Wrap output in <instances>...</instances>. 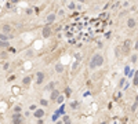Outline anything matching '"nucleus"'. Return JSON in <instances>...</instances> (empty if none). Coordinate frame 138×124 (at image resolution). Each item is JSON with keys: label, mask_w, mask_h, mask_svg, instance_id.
<instances>
[{"label": "nucleus", "mask_w": 138, "mask_h": 124, "mask_svg": "<svg viewBox=\"0 0 138 124\" xmlns=\"http://www.w3.org/2000/svg\"><path fill=\"white\" fill-rule=\"evenodd\" d=\"M105 59H104V55L101 53H95L93 57L90 58V62H88V68H90V70H95L97 68H101L104 65Z\"/></svg>", "instance_id": "f257e3e1"}, {"label": "nucleus", "mask_w": 138, "mask_h": 124, "mask_svg": "<svg viewBox=\"0 0 138 124\" xmlns=\"http://www.w3.org/2000/svg\"><path fill=\"white\" fill-rule=\"evenodd\" d=\"M57 17H58V15H57V13H48L47 15H46V18H44V22H46V25H52V23H54L55 21H57Z\"/></svg>", "instance_id": "f03ea898"}, {"label": "nucleus", "mask_w": 138, "mask_h": 124, "mask_svg": "<svg viewBox=\"0 0 138 124\" xmlns=\"http://www.w3.org/2000/svg\"><path fill=\"white\" fill-rule=\"evenodd\" d=\"M52 32H54V30L51 29L50 25H44L43 29H42V36H43V39H50L51 36H52Z\"/></svg>", "instance_id": "7ed1b4c3"}, {"label": "nucleus", "mask_w": 138, "mask_h": 124, "mask_svg": "<svg viewBox=\"0 0 138 124\" xmlns=\"http://www.w3.org/2000/svg\"><path fill=\"white\" fill-rule=\"evenodd\" d=\"M11 121H13V124H22L24 114L22 113H13V116H11Z\"/></svg>", "instance_id": "20e7f679"}, {"label": "nucleus", "mask_w": 138, "mask_h": 124, "mask_svg": "<svg viewBox=\"0 0 138 124\" xmlns=\"http://www.w3.org/2000/svg\"><path fill=\"white\" fill-rule=\"evenodd\" d=\"M44 79H46V73H44L43 70L37 72V73H36V84H37V86H42L43 81H44Z\"/></svg>", "instance_id": "39448f33"}, {"label": "nucleus", "mask_w": 138, "mask_h": 124, "mask_svg": "<svg viewBox=\"0 0 138 124\" xmlns=\"http://www.w3.org/2000/svg\"><path fill=\"white\" fill-rule=\"evenodd\" d=\"M126 26H127V29H135L137 26V21L134 17H128L127 21H126Z\"/></svg>", "instance_id": "423d86ee"}, {"label": "nucleus", "mask_w": 138, "mask_h": 124, "mask_svg": "<svg viewBox=\"0 0 138 124\" xmlns=\"http://www.w3.org/2000/svg\"><path fill=\"white\" fill-rule=\"evenodd\" d=\"M0 29H2L3 33H6V35H11V32H13L14 28L10 25V23H2L0 25Z\"/></svg>", "instance_id": "0eeeda50"}, {"label": "nucleus", "mask_w": 138, "mask_h": 124, "mask_svg": "<svg viewBox=\"0 0 138 124\" xmlns=\"http://www.w3.org/2000/svg\"><path fill=\"white\" fill-rule=\"evenodd\" d=\"M64 70H65L64 63L62 62H55V65H54V72H55V73L57 75H62Z\"/></svg>", "instance_id": "6e6552de"}, {"label": "nucleus", "mask_w": 138, "mask_h": 124, "mask_svg": "<svg viewBox=\"0 0 138 124\" xmlns=\"http://www.w3.org/2000/svg\"><path fill=\"white\" fill-rule=\"evenodd\" d=\"M59 95H61V91H59V90H57V88L52 90L51 93H50V102H55L57 98H58Z\"/></svg>", "instance_id": "1a4fd4ad"}, {"label": "nucleus", "mask_w": 138, "mask_h": 124, "mask_svg": "<svg viewBox=\"0 0 138 124\" xmlns=\"http://www.w3.org/2000/svg\"><path fill=\"white\" fill-rule=\"evenodd\" d=\"M44 114H46V112H44V109H42V108H37V109L33 112V117H36V119H43Z\"/></svg>", "instance_id": "9d476101"}, {"label": "nucleus", "mask_w": 138, "mask_h": 124, "mask_svg": "<svg viewBox=\"0 0 138 124\" xmlns=\"http://www.w3.org/2000/svg\"><path fill=\"white\" fill-rule=\"evenodd\" d=\"M121 53H123L124 55L126 54H130V39H126L124 43H123V47H121Z\"/></svg>", "instance_id": "9b49d317"}, {"label": "nucleus", "mask_w": 138, "mask_h": 124, "mask_svg": "<svg viewBox=\"0 0 138 124\" xmlns=\"http://www.w3.org/2000/svg\"><path fill=\"white\" fill-rule=\"evenodd\" d=\"M32 83V76H25L22 79V87H29Z\"/></svg>", "instance_id": "f8f14e48"}, {"label": "nucleus", "mask_w": 138, "mask_h": 124, "mask_svg": "<svg viewBox=\"0 0 138 124\" xmlns=\"http://www.w3.org/2000/svg\"><path fill=\"white\" fill-rule=\"evenodd\" d=\"M55 88H57V81H50L46 87H44V90H46V91H50V93H51L52 90H55Z\"/></svg>", "instance_id": "ddd939ff"}, {"label": "nucleus", "mask_w": 138, "mask_h": 124, "mask_svg": "<svg viewBox=\"0 0 138 124\" xmlns=\"http://www.w3.org/2000/svg\"><path fill=\"white\" fill-rule=\"evenodd\" d=\"M79 108H80V102H79V101H71V103H69V109L78 110Z\"/></svg>", "instance_id": "4468645a"}, {"label": "nucleus", "mask_w": 138, "mask_h": 124, "mask_svg": "<svg viewBox=\"0 0 138 124\" xmlns=\"http://www.w3.org/2000/svg\"><path fill=\"white\" fill-rule=\"evenodd\" d=\"M66 9L69 10V11H72V13H73V11H76V2H68V4H66Z\"/></svg>", "instance_id": "2eb2a0df"}, {"label": "nucleus", "mask_w": 138, "mask_h": 124, "mask_svg": "<svg viewBox=\"0 0 138 124\" xmlns=\"http://www.w3.org/2000/svg\"><path fill=\"white\" fill-rule=\"evenodd\" d=\"M126 83H127V79H126V76H123V77L119 80V83H117V88H119V90H123V87H124Z\"/></svg>", "instance_id": "dca6fc26"}, {"label": "nucleus", "mask_w": 138, "mask_h": 124, "mask_svg": "<svg viewBox=\"0 0 138 124\" xmlns=\"http://www.w3.org/2000/svg\"><path fill=\"white\" fill-rule=\"evenodd\" d=\"M79 68H80V61H73V62H72V66H71L72 73H75V72L78 70Z\"/></svg>", "instance_id": "f3484780"}, {"label": "nucleus", "mask_w": 138, "mask_h": 124, "mask_svg": "<svg viewBox=\"0 0 138 124\" xmlns=\"http://www.w3.org/2000/svg\"><path fill=\"white\" fill-rule=\"evenodd\" d=\"M137 61H138V53H133L130 55V63L134 65V63H137Z\"/></svg>", "instance_id": "a211bd4d"}, {"label": "nucleus", "mask_w": 138, "mask_h": 124, "mask_svg": "<svg viewBox=\"0 0 138 124\" xmlns=\"http://www.w3.org/2000/svg\"><path fill=\"white\" fill-rule=\"evenodd\" d=\"M11 37H13L11 35H6V33H3V32H0V40H3V42H9Z\"/></svg>", "instance_id": "6ab92c4d"}, {"label": "nucleus", "mask_w": 138, "mask_h": 124, "mask_svg": "<svg viewBox=\"0 0 138 124\" xmlns=\"http://www.w3.org/2000/svg\"><path fill=\"white\" fill-rule=\"evenodd\" d=\"M48 105H50V101H47V99H44V98H40L39 106H48Z\"/></svg>", "instance_id": "aec40b11"}, {"label": "nucleus", "mask_w": 138, "mask_h": 124, "mask_svg": "<svg viewBox=\"0 0 138 124\" xmlns=\"http://www.w3.org/2000/svg\"><path fill=\"white\" fill-rule=\"evenodd\" d=\"M35 57V51L33 50H26L25 51V58H33Z\"/></svg>", "instance_id": "412c9836"}, {"label": "nucleus", "mask_w": 138, "mask_h": 124, "mask_svg": "<svg viewBox=\"0 0 138 124\" xmlns=\"http://www.w3.org/2000/svg\"><path fill=\"white\" fill-rule=\"evenodd\" d=\"M10 47V42H3V40H0V48H9Z\"/></svg>", "instance_id": "4be33fe9"}, {"label": "nucleus", "mask_w": 138, "mask_h": 124, "mask_svg": "<svg viewBox=\"0 0 138 124\" xmlns=\"http://www.w3.org/2000/svg\"><path fill=\"white\" fill-rule=\"evenodd\" d=\"M13 112L14 113H22V106L21 105H15L13 108Z\"/></svg>", "instance_id": "5701e85b"}, {"label": "nucleus", "mask_w": 138, "mask_h": 124, "mask_svg": "<svg viewBox=\"0 0 138 124\" xmlns=\"http://www.w3.org/2000/svg\"><path fill=\"white\" fill-rule=\"evenodd\" d=\"M133 86H138V70H135V73H134V77H133Z\"/></svg>", "instance_id": "b1692460"}, {"label": "nucleus", "mask_w": 138, "mask_h": 124, "mask_svg": "<svg viewBox=\"0 0 138 124\" xmlns=\"http://www.w3.org/2000/svg\"><path fill=\"white\" fill-rule=\"evenodd\" d=\"M10 66H11V63H10V62H7V61H4V62L2 63L3 70H9V69H10Z\"/></svg>", "instance_id": "393cba45"}, {"label": "nucleus", "mask_w": 138, "mask_h": 124, "mask_svg": "<svg viewBox=\"0 0 138 124\" xmlns=\"http://www.w3.org/2000/svg\"><path fill=\"white\" fill-rule=\"evenodd\" d=\"M130 72H131V68H130V65H126V66H124V70H123V75L126 76V77H127Z\"/></svg>", "instance_id": "a878e982"}, {"label": "nucleus", "mask_w": 138, "mask_h": 124, "mask_svg": "<svg viewBox=\"0 0 138 124\" xmlns=\"http://www.w3.org/2000/svg\"><path fill=\"white\" fill-rule=\"evenodd\" d=\"M72 95V88L71 87H66V88H65V98H69Z\"/></svg>", "instance_id": "bb28decb"}, {"label": "nucleus", "mask_w": 138, "mask_h": 124, "mask_svg": "<svg viewBox=\"0 0 138 124\" xmlns=\"http://www.w3.org/2000/svg\"><path fill=\"white\" fill-rule=\"evenodd\" d=\"M64 101H65V95H64V94H61L59 97L57 98V101H55V102H57V103H64Z\"/></svg>", "instance_id": "cd10ccee"}, {"label": "nucleus", "mask_w": 138, "mask_h": 124, "mask_svg": "<svg viewBox=\"0 0 138 124\" xmlns=\"http://www.w3.org/2000/svg\"><path fill=\"white\" fill-rule=\"evenodd\" d=\"M121 54H123V53H121L120 47H116V48H115V55H116V57H117V58H119V57H120V55H121Z\"/></svg>", "instance_id": "c85d7f7f"}, {"label": "nucleus", "mask_w": 138, "mask_h": 124, "mask_svg": "<svg viewBox=\"0 0 138 124\" xmlns=\"http://www.w3.org/2000/svg\"><path fill=\"white\" fill-rule=\"evenodd\" d=\"M33 11H35V10H33V7H28V9L25 10V13H26L28 15H32V14H33Z\"/></svg>", "instance_id": "c756f323"}, {"label": "nucleus", "mask_w": 138, "mask_h": 124, "mask_svg": "<svg viewBox=\"0 0 138 124\" xmlns=\"http://www.w3.org/2000/svg\"><path fill=\"white\" fill-rule=\"evenodd\" d=\"M73 57H75L76 61H80V59H82V54H80L79 51H78V53H75V54H73Z\"/></svg>", "instance_id": "7c9ffc66"}, {"label": "nucleus", "mask_w": 138, "mask_h": 124, "mask_svg": "<svg viewBox=\"0 0 138 124\" xmlns=\"http://www.w3.org/2000/svg\"><path fill=\"white\" fill-rule=\"evenodd\" d=\"M37 108H39V105H36V103H32V105L29 106V110H30V112H35L36 109H37Z\"/></svg>", "instance_id": "2f4dec72"}, {"label": "nucleus", "mask_w": 138, "mask_h": 124, "mask_svg": "<svg viewBox=\"0 0 138 124\" xmlns=\"http://www.w3.org/2000/svg\"><path fill=\"white\" fill-rule=\"evenodd\" d=\"M58 119H59V113H58V112H55V113L52 114V121H57Z\"/></svg>", "instance_id": "473e14b6"}, {"label": "nucleus", "mask_w": 138, "mask_h": 124, "mask_svg": "<svg viewBox=\"0 0 138 124\" xmlns=\"http://www.w3.org/2000/svg\"><path fill=\"white\" fill-rule=\"evenodd\" d=\"M57 15H58V17H61V18H64V17H65V10L61 9V10L58 11V14H57Z\"/></svg>", "instance_id": "72a5a7b5"}, {"label": "nucleus", "mask_w": 138, "mask_h": 124, "mask_svg": "<svg viewBox=\"0 0 138 124\" xmlns=\"http://www.w3.org/2000/svg\"><path fill=\"white\" fill-rule=\"evenodd\" d=\"M76 10H79V11L83 10V4H82V3H76Z\"/></svg>", "instance_id": "f704fd0d"}, {"label": "nucleus", "mask_w": 138, "mask_h": 124, "mask_svg": "<svg viewBox=\"0 0 138 124\" xmlns=\"http://www.w3.org/2000/svg\"><path fill=\"white\" fill-rule=\"evenodd\" d=\"M137 108H138V103L134 102L133 105H131V112H135V110H137Z\"/></svg>", "instance_id": "c9c22d12"}, {"label": "nucleus", "mask_w": 138, "mask_h": 124, "mask_svg": "<svg viewBox=\"0 0 138 124\" xmlns=\"http://www.w3.org/2000/svg\"><path fill=\"white\" fill-rule=\"evenodd\" d=\"M134 51H135V53H138V39L135 40V43H134Z\"/></svg>", "instance_id": "e433bc0d"}, {"label": "nucleus", "mask_w": 138, "mask_h": 124, "mask_svg": "<svg viewBox=\"0 0 138 124\" xmlns=\"http://www.w3.org/2000/svg\"><path fill=\"white\" fill-rule=\"evenodd\" d=\"M0 58H3V59L7 58V53H6V51H2V53H0Z\"/></svg>", "instance_id": "4c0bfd02"}, {"label": "nucleus", "mask_w": 138, "mask_h": 124, "mask_svg": "<svg viewBox=\"0 0 138 124\" xmlns=\"http://www.w3.org/2000/svg\"><path fill=\"white\" fill-rule=\"evenodd\" d=\"M24 116H25V117H29V116H30V110H26L25 113H24Z\"/></svg>", "instance_id": "58836bf2"}, {"label": "nucleus", "mask_w": 138, "mask_h": 124, "mask_svg": "<svg viewBox=\"0 0 138 124\" xmlns=\"http://www.w3.org/2000/svg\"><path fill=\"white\" fill-rule=\"evenodd\" d=\"M9 2L11 3V4H17V3H19V0H9Z\"/></svg>", "instance_id": "ea45409f"}, {"label": "nucleus", "mask_w": 138, "mask_h": 124, "mask_svg": "<svg viewBox=\"0 0 138 124\" xmlns=\"http://www.w3.org/2000/svg\"><path fill=\"white\" fill-rule=\"evenodd\" d=\"M76 3H82V4H86L87 0H76Z\"/></svg>", "instance_id": "a19ab883"}, {"label": "nucleus", "mask_w": 138, "mask_h": 124, "mask_svg": "<svg viewBox=\"0 0 138 124\" xmlns=\"http://www.w3.org/2000/svg\"><path fill=\"white\" fill-rule=\"evenodd\" d=\"M109 37H111V32H108V33H105V39H109Z\"/></svg>", "instance_id": "79ce46f5"}, {"label": "nucleus", "mask_w": 138, "mask_h": 124, "mask_svg": "<svg viewBox=\"0 0 138 124\" xmlns=\"http://www.w3.org/2000/svg\"><path fill=\"white\" fill-rule=\"evenodd\" d=\"M15 79V75H13V76H10V77H9V81H13V80Z\"/></svg>", "instance_id": "37998d69"}, {"label": "nucleus", "mask_w": 138, "mask_h": 124, "mask_svg": "<svg viewBox=\"0 0 138 124\" xmlns=\"http://www.w3.org/2000/svg\"><path fill=\"white\" fill-rule=\"evenodd\" d=\"M55 124H64V121H62V120H57Z\"/></svg>", "instance_id": "c03bdc74"}, {"label": "nucleus", "mask_w": 138, "mask_h": 124, "mask_svg": "<svg viewBox=\"0 0 138 124\" xmlns=\"http://www.w3.org/2000/svg\"><path fill=\"white\" fill-rule=\"evenodd\" d=\"M37 124H43V119H37Z\"/></svg>", "instance_id": "a18cd8bd"}, {"label": "nucleus", "mask_w": 138, "mask_h": 124, "mask_svg": "<svg viewBox=\"0 0 138 124\" xmlns=\"http://www.w3.org/2000/svg\"><path fill=\"white\" fill-rule=\"evenodd\" d=\"M134 102H135V103H138V94L135 95V98H134Z\"/></svg>", "instance_id": "49530a36"}, {"label": "nucleus", "mask_w": 138, "mask_h": 124, "mask_svg": "<svg viewBox=\"0 0 138 124\" xmlns=\"http://www.w3.org/2000/svg\"><path fill=\"white\" fill-rule=\"evenodd\" d=\"M83 97H90V93H88V91H87V93H84Z\"/></svg>", "instance_id": "de8ad7c7"}, {"label": "nucleus", "mask_w": 138, "mask_h": 124, "mask_svg": "<svg viewBox=\"0 0 138 124\" xmlns=\"http://www.w3.org/2000/svg\"><path fill=\"white\" fill-rule=\"evenodd\" d=\"M99 124H108V121H101Z\"/></svg>", "instance_id": "09e8293b"}, {"label": "nucleus", "mask_w": 138, "mask_h": 124, "mask_svg": "<svg viewBox=\"0 0 138 124\" xmlns=\"http://www.w3.org/2000/svg\"><path fill=\"white\" fill-rule=\"evenodd\" d=\"M137 39H138V33H137Z\"/></svg>", "instance_id": "8fccbe9b"}]
</instances>
